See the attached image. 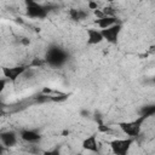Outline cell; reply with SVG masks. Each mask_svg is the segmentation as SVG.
Returning a JSON list of instances; mask_svg holds the SVG:
<instances>
[{"instance_id":"8fae6325","label":"cell","mask_w":155,"mask_h":155,"mask_svg":"<svg viewBox=\"0 0 155 155\" xmlns=\"http://www.w3.org/2000/svg\"><path fill=\"white\" fill-rule=\"evenodd\" d=\"M82 148L90 151H98V147H97V140H96V136L92 134L90 137H87L84 142H82Z\"/></svg>"},{"instance_id":"6da1fadb","label":"cell","mask_w":155,"mask_h":155,"mask_svg":"<svg viewBox=\"0 0 155 155\" xmlns=\"http://www.w3.org/2000/svg\"><path fill=\"white\" fill-rule=\"evenodd\" d=\"M132 143H133V139L130 137V138H126V139H115V140L110 142V147H111V149L115 154L125 155L128 151Z\"/></svg>"},{"instance_id":"7c38bea8","label":"cell","mask_w":155,"mask_h":155,"mask_svg":"<svg viewBox=\"0 0 155 155\" xmlns=\"http://www.w3.org/2000/svg\"><path fill=\"white\" fill-rule=\"evenodd\" d=\"M140 115L145 116L147 119L155 115V104L154 105H147V107H143L140 109Z\"/></svg>"},{"instance_id":"603a6c76","label":"cell","mask_w":155,"mask_h":155,"mask_svg":"<svg viewBox=\"0 0 155 155\" xmlns=\"http://www.w3.org/2000/svg\"><path fill=\"white\" fill-rule=\"evenodd\" d=\"M69 134V131L68 130H64L63 132H62V136H68Z\"/></svg>"},{"instance_id":"44dd1931","label":"cell","mask_w":155,"mask_h":155,"mask_svg":"<svg viewBox=\"0 0 155 155\" xmlns=\"http://www.w3.org/2000/svg\"><path fill=\"white\" fill-rule=\"evenodd\" d=\"M5 88V79H1V81H0V90L2 91Z\"/></svg>"},{"instance_id":"4fadbf2b","label":"cell","mask_w":155,"mask_h":155,"mask_svg":"<svg viewBox=\"0 0 155 155\" xmlns=\"http://www.w3.org/2000/svg\"><path fill=\"white\" fill-rule=\"evenodd\" d=\"M50 98H51V101H53V102H61V101H65V99L68 98V94H67V93H59V92H58L57 96H50Z\"/></svg>"},{"instance_id":"3957f363","label":"cell","mask_w":155,"mask_h":155,"mask_svg":"<svg viewBox=\"0 0 155 155\" xmlns=\"http://www.w3.org/2000/svg\"><path fill=\"white\" fill-rule=\"evenodd\" d=\"M102 34H103V38L108 41V42H111V44H115L117 41V36L121 31V24L120 23H116L109 28H105V29H102L101 30Z\"/></svg>"},{"instance_id":"d6986e66","label":"cell","mask_w":155,"mask_h":155,"mask_svg":"<svg viewBox=\"0 0 155 155\" xmlns=\"http://www.w3.org/2000/svg\"><path fill=\"white\" fill-rule=\"evenodd\" d=\"M21 44L24 45V46H29V45H30V40H29L28 38H22V39H21Z\"/></svg>"},{"instance_id":"2e32d148","label":"cell","mask_w":155,"mask_h":155,"mask_svg":"<svg viewBox=\"0 0 155 155\" xmlns=\"http://www.w3.org/2000/svg\"><path fill=\"white\" fill-rule=\"evenodd\" d=\"M98 131L99 132H103V133H110L111 132V130H110V127L109 126H105V125H103L101 121H99V126H98Z\"/></svg>"},{"instance_id":"30bf717a","label":"cell","mask_w":155,"mask_h":155,"mask_svg":"<svg viewBox=\"0 0 155 155\" xmlns=\"http://www.w3.org/2000/svg\"><path fill=\"white\" fill-rule=\"evenodd\" d=\"M0 138H1V142L5 147H12L16 144L17 139H16V136L13 132H2L0 134Z\"/></svg>"},{"instance_id":"52a82bcc","label":"cell","mask_w":155,"mask_h":155,"mask_svg":"<svg viewBox=\"0 0 155 155\" xmlns=\"http://www.w3.org/2000/svg\"><path fill=\"white\" fill-rule=\"evenodd\" d=\"M104 40L103 38V34L102 31L97 30V29H93V28H90L87 29V42L90 45H96V44H99Z\"/></svg>"},{"instance_id":"7402d4cb","label":"cell","mask_w":155,"mask_h":155,"mask_svg":"<svg viewBox=\"0 0 155 155\" xmlns=\"http://www.w3.org/2000/svg\"><path fill=\"white\" fill-rule=\"evenodd\" d=\"M33 64H34V65H41V64H42V62H41V61H39V59H35V61L33 62Z\"/></svg>"},{"instance_id":"ac0fdd59","label":"cell","mask_w":155,"mask_h":155,"mask_svg":"<svg viewBox=\"0 0 155 155\" xmlns=\"http://www.w3.org/2000/svg\"><path fill=\"white\" fill-rule=\"evenodd\" d=\"M87 6H88V8H90V10H92V11L98 8V4H97V2H94V1H92V0H90V1H88Z\"/></svg>"},{"instance_id":"7a4b0ae2","label":"cell","mask_w":155,"mask_h":155,"mask_svg":"<svg viewBox=\"0 0 155 155\" xmlns=\"http://www.w3.org/2000/svg\"><path fill=\"white\" fill-rule=\"evenodd\" d=\"M46 61L51 64V65H61L64 61H65V53L57 47L50 48L47 52V58Z\"/></svg>"},{"instance_id":"e0dca14e","label":"cell","mask_w":155,"mask_h":155,"mask_svg":"<svg viewBox=\"0 0 155 155\" xmlns=\"http://www.w3.org/2000/svg\"><path fill=\"white\" fill-rule=\"evenodd\" d=\"M93 15L97 17V19H99V18H103V17H105V15H104V12H103V10H99V8H97V10H93Z\"/></svg>"},{"instance_id":"9a60e30c","label":"cell","mask_w":155,"mask_h":155,"mask_svg":"<svg viewBox=\"0 0 155 155\" xmlns=\"http://www.w3.org/2000/svg\"><path fill=\"white\" fill-rule=\"evenodd\" d=\"M103 12H104V15L108 16V17H113V16H115V11H114V8L110 7V6L103 7Z\"/></svg>"},{"instance_id":"8992f818","label":"cell","mask_w":155,"mask_h":155,"mask_svg":"<svg viewBox=\"0 0 155 155\" xmlns=\"http://www.w3.org/2000/svg\"><path fill=\"white\" fill-rule=\"evenodd\" d=\"M25 71V68L24 67H13V68H2V73L5 75V78H8L10 80L15 81L19 75H22L23 73Z\"/></svg>"},{"instance_id":"5b68a950","label":"cell","mask_w":155,"mask_h":155,"mask_svg":"<svg viewBox=\"0 0 155 155\" xmlns=\"http://www.w3.org/2000/svg\"><path fill=\"white\" fill-rule=\"evenodd\" d=\"M119 126H120V128H121L127 136H130L131 138L138 136V134H139V131H140V127L136 126L133 121H132V122H120Z\"/></svg>"},{"instance_id":"ba28073f","label":"cell","mask_w":155,"mask_h":155,"mask_svg":"<svg viewBox=\"0 0 155 155\" xmlns=\"http://www.w3.org/2000/svg\"><path fill=\"white\" fill-rule=\"evenodd\" d=\"M21 138L25 142H38L41 139V136L35 132V131H30V130H23L21 131Z\"/></svg>"},{"instance_id":"ffe728a7","label":"cell","mask_w":155,"mask_h":155,"mask_svg":"<svg viewBox=\"0 0 155 155\" xmlns=\"http://www.w3.org/2000/svg\"><path fill=\"white\" fill-rule=\"evenodd\" d=\"M54 91L52 90V88H50V87H44L42 88V93L44 94H50V93H53Z\"/></svg>"},{"instance_id":"277c9868","label":"cell","mask_w":155,"mask_h":155,"mask_svg":"<svg viewBox=\"0 0 155 155\" xmlns=\"http://www.w3.org/2000/svg\"><path fill=\"white\" fill-rule=\"evenodd\" d=\"M27 15L33 18H45L47 15V7H44L40 4H38L35 6H28Z\"/></svg>"},{"instance_id":"9c48e42d","label":"cell","mask_w":155,"mask_h":155,"mask_svg":"<svg viewBox=\"0 0 155 155\" xmlns=\"http://www.w3.org/2000/svg\"><path fill=\"white\" fill-rule=\"evenodd\" d=\"M96 23L98 24L99 28L105 29V28H109V27H111V25H114V24H116V23H119V22H117V19H116L115 16H113V17H108V16H105V17H103V18L97 19Z\"/></svg>"},{"instance_id":"cb8c5ba5","label":"cell","mask_w":155,"mask_h":155,"mask_svg":"<svg viewBox=\"0 0 155 155\" xmlns=\"http://www.w3.org/2000/svg\"><path fill=\"white\" fill-rule=\"evenodd\" d=\"M107 1H108V2H113L114 0H107Z\"/></svg>"},{"instance_id":"5bb4252c","label":"cell","mask_w":155,"mask_h":155,"mask_svg":"<svg viewBox=\"0 0 155 155\" xmlns=\"http://www.w3.org/2000/svg\"><path fill=\"white\" fill-rule=\"evenodd\" d=\"M69 16L73 21H80V15H79V10L76 8H70L69 10Z\"/></svg>"}]
</instances>
